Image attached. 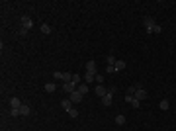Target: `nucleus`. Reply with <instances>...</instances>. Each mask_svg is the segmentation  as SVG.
Wrapping results in <instances>:
<instances>
[{"label":"nucleus","instance_id":"9b49d317","mask_svg":"<svg viewBox=\"0 0 176 131\" xmlns=\"http://www.w3.org/2000/svg\"><path fill=\"white\" fill-rule=\"evenodd\" d=\"M20 106H22L20 98H10V108H14V110H20Z\"/></svg>","mask_w":176,"mask_h":131},{"label":"nucleus","instance_id":"f3484780","mask_svg":"<svg viewBox=\"0 0 176 131\" xmlns=\"http://www.w3.org/2000/svg\"><path fill=\"white\" fill-rule=\"evenodd\" d=\"M67 113H69V118H72V119H74V118H78V110H76V108H72V110H69Z\"/></svg>","mask_w":176,"mask_h":131},{"label":"nucleus","instance_id":"b1692460","mask_svg":"<svg viewBox=\"0 0 176 131\" xmlns=\"http://www.w3.org/2000/svg\"><path fill=\"white\" fill-rule=\"evenodd\" d=\"M72 82H74V84H80V74H72Z\"/></svg>","mask_w":176,"mask_h":131},{"label":"nucleus","instance_id":"393cba45","mask_svg":"<svg viewBox=\"0 0 176 131\" xmlns=\"http://www.w3.org/2000/svg\"><path fill=\"white\" fill-rule=\"evenodd\" d=\"M10 116H14V118H16V116H20V110H14V108H10Z\"/></svg>","mask_w":176,"mask_h":131},{"label":"nucleus","instance_id":"f03ea898","mask_svg":"<svg viewBox=\"0 0 176 131\" xmlns=\"http://www.w3.org/2000/svg\"><path fill=\"white\" fill-rule=\"evenodd\" d=\"M114 94H116V88H110V90H108V94L102 98V104H104V106H110L111 104V98H114Z\"/></svg>","mask_w":176,"mask_h":131},{"label":"nucleus","instance_id":"39448f33","mask_svg":"<svg viewBox=\"0 0 176 131\" xmlns=\"http://www.w3.org/2000/svg\"><path fill=\"white\" fill-rule=\"evenodd\" d=\"M69 100H71L72 104H78V102H82V94L80 92H72V94H69Z\"/></svg>","mask_w":176,"mask_h":131},{"label":"nucleus","instance_id":"4be33fe9","mask_svg":"<svg viewBox=\"0 0 176 131\" xmlns=\"http://www.w3.org/2000/svg\"><path fill=\"white\" fill-rule=\"evenodd\" d=\"M163 32V27L158 26V24H155V26H153V29H151V33H161Z\"/></svg>","mask_w":176,"mask_h":131},{"label":"nucleus","instance_id":"f257e3e1","mask_svg":"<svg viewBox=\"0 0 176 131\" xmlns=\"http://www.w3.org/2000/svg\"><path fill=\"white\" fill-rule=\"evenodd\" d=\"M125 102L131 104V108H135V110H139V106H141V102L135 100V96H131V94H125Z\"/></svg>","mask_w":176,"mask_h":131},{"label":"nucleus","instance_id":"bb28decb","mask_svg":"<svg viewBox=\"0 0 176 131\" xmlns=\"http://www.w3.org/2000/svg\"><path fill=\"white\" fill-rule=\"evenodd\" d=\"M106 72H108V74H111V72H116V69H114V67H110V65H108V67H106Z\"/></svg>","mask_w":176,"mask_h":131},{"label":"nucleus","instance_id":"1a4fd4ad","mask_svg":"<svg viewBox=\"0 0 176 131\" xmlns=\"http://www.w3.org/2000/svg\"><path fill=\"white\" fill-rule=\"evenodd\" d=\"M145 27H147V33H151V29H153V26H155V20L151 18V16H145Z\"/></svg>","mask_w":176,"mask_h":131},{"label":"nucleus","instance_id":"a211bd4d","mask_svg":"<svg viewBox=\"0 0 176 131\" xmlns=\"http://www.w3.org/2000/svg\"><path fill=\"white\" fill-rule=\"evenodd\" d=\"M168 108H170L168 100H161V110H164V111H166V110H168Z\"/></svg>","mask_w":176,"mask_h":131},{"label":"nucleus","instance_id":"9d476101","mask_svg":"<svg viewBox=\"0 0 176 131\" xmlns=\"http://www.w3.org/2000/svg\"><path fill=\"white\" fill-rule=\"evenodd\" d=\"M76 90L80 92L82 96H84V94H88V92H90V86H88V84H78V86H76Z\"/></svg>","mask_w":176,"mask_h":131},{"label":"nucleus","instance_id":"2eb2a0df","mask_svg":"<svg viewBox=\"0 0 176 131\" xmlns=\"http://www.w3.org/2000/svg\"><path fill=\"white\" fill-rule=\"evenodd\" d=\"M20 116H29V106H26V104L20 106Z\"/></svg>","mask_w":176,"mask_h":131},{"label":"nucleus","instance_id":"a878e982","mask_svg":"<svg viewBox=\"0 0 176 131\" xmlns=\"http://www.w3.org/2000/svg\"><path fill=\"white\" fill-rule=\"evenodd\" d=\"M20 35H22V37H26V35H27V29H26V27H20Z\"/></svg>","mask_w":176,"mask_h":131},{"label":"nucleus","instance_id":"aec40b11","mask_svg":"<svg viewBox=\"0 0 176 131\" xmlns=\"http://www.w3.org/2000/svg\"><path fill=\"white\" fill-rule=\"evenodd\" d=\"M55 88H57V86L53 84V82H47V84H45V90L47 92H55Z\"/></svg>","mask_w":176,"mask_h":131},{"label":"nucleus","instance_id":"412c9836","mask_svg":"<svg viewBox=\"0 0 176 131\" xmlns=\"http://www.w3.org/2000/svg\"><path fill=\"white\" fill-rule=\"evenodd\" d=\"M106 61H108V65H110V67L116 65V59H114V55H108V57H106Z\"/></svg>","mask_w":176,"mask_h":131},{"label":"nucleus","instance_id":"6e6552de","mask_svg":"<svg viewBox=\"0 0 176 131\" xmlns=\"http://www.w3.org/2000/svg\"><path fill=\"white\" fill-rule=\"evenodd\" d=\"M20 24H22V27H26V29H29V27L33 26V22L29 20L27 16H22V18H20Z\"/></svg>","mask_w":176,"mask_h":131},{"label":"nucleus","instance_id":"4468645a","mask_svg":"<svg viewBox=\"0 0 176 131\" xmlns=\"http://www.w3.org/2000/svg\"><path fill=\"white\" fill-rule=\"evenodd\" d=\"M114 69H116V72L123 71V69H125V61H116V65H114Z\"/></svg>","mask_w":176,"mask_h":131},{"label":"nucleus","instance_id":"7ed1b4c3","mask_svg":"<svg viewBox=\"0 0 176 131\" xmlns=\"http://www.w3.org/2000/svg\"><path fill=\"white\" fill-rule=\"evenodd\" d=\"M86 72H88V74H98L96 61H88V63H86Z\"/></svg>","mask_w":176,"mask_h":131},{"label":"nucleus","instance_id":"0eeeda50","mask_svg":"<svg viewBox=\"0 0 176 131\" xmlns=\"http://www.w3.org/2000/svg\"><path fill=\"white\" fill-rule=\"evenodd\" d=\"M133 96H135V100H139V102H141V100L147 98V90H145V88H137V92L133 94Z\"/></svg>","mask_w":176,"mask_h":131},{"label":"nucleus","instance_id":"5701e85b","mask_svg":"<svg viewBox=\"0 0 176 131\" xmlns=\"http://www.w3.org/2000/svg\"><path fill=\"white\" fill-rule=\"evenodd\" d=\"M104 78H106L104 74H100V72L96 74V82H98V84H104Z\"/></svg>","mask_w":176,"mask_h":131},{"label":"nucleus","instance_id":"20e7f679","mask_svg":"<svg viewBox=\"0 0 176 131\" xmlns=\"http://www.w3.org/2000/svg\"><path fill=\"white\" fill-rule=\"evenodd\" d=\"M94 92H96V96H98V98H104L106 94H108V88H106V86H102V84H96Z\"/></svg>","mask_w":176,"mask_h":131},{"label":"nucleus","instance_id":"6ab92c4d","mask_svg":"<svg viewBox=\"0 0 176 131\" xmlns=\"http://www.w3.org/2000/svg\"><path fill=\"white\" fill-rule=\"evenodd\" d=\"M41 33H45V35L47 33H51V27L47 26V24H41Z\"/></svg>","mask_w":176,"mask_h":131},{"label":"nucleus","instance_id":"dca6fc26","mask_svg":"<svg viewBox=\"0 0 176 131\" xmlns=\"http://www.w3.org/2000/svg\"><path fill=\"white\" fill-rule=\"evenodd\" d=\"M116 123H117V125H123V123H125V116H123V113L116 116Z\"/></svg>","mask_w":176,"mask_h":131},{"label":"nucleus","instance_id":"f8f14e48","mask_svg":"<svg viewBox=\"0 0 176 131\" xmlns=\"http://www.w3.org/2000/svg\"><path fill=\"white\" fill-rule=\"evenodd\" d=\"M84 82H86V84L96 82V74H88V72H86V74H84Z\"/></svg>","mask_w":176,"mask_h":131},{"label":"nucleus","instance_id":"423d86ee","mask_svg":"<svg viewBox=\"0 0 176 131\" xmlns=\"http://www.w3.org/2000/svg\"><path fill=\"white\" fill-rule=\"evenodd\" d=\"M63 90H65L67 94H72V92H76V84H74V82H65V84H63Z\"/></svg>","mask_w":176,"mask_h":131},{"label":"nucleus","instance_id":"ddd939ff","mask_svg":"<svg viewBox=\"0 0 176 131\" xmlns=\"http://www.w3.org/2000/svg\"><path fill=\"white\" fill-rule=\"evenodd\" d=\"M61 106H63V110H67V111H69V110H72V102H71L69 98H67V100H63V102H61Z\"/></svg>","mask_w":176,"mask_h":131}]
</instances>
